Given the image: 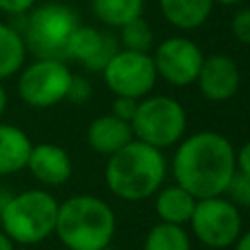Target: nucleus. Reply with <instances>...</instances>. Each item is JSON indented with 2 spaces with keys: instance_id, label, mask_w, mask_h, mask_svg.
<instances>
[{
  "instance_id": "nucleus-8",
  "label": "nucleus",
  "mask_w": 250,
  "mask_h": 250,
  "mask_svg": "<svg viewBox=\"0 0 250 250\" xmlns=\"http://www.w3.org/2000/svg\"><path fill=\"white\" fill-rule=\"evenodd\" d=\"M72 76L64 61L35 59L20 70L18 94L31 107H51L66 100Z\"/></svg>"
},
{
  "instance_id": "nucleus-15",
  "label": "nucleus",
  "mask_w": 250,
  "mask_h": 250,
  "mask_svg": "<svg viewBox=\"0 0 250 250\" xmlns=\"http://www.w3.org/2000/svg\"><path fill=\"white\" fill-rule=\"evenodd\" d=\"M154 195H156L154 197V211L162 223L180 225V227L189 223L197 199L188 189H184L178 184H172V186L160 188Z\"/></svg>"
},
{
  "instance_id": "nucleus-24",
  "label": "nucleus",
  "mask_w": 250,
  "mask_h": 250,
  "mask_svg": "<svg viewBox=\"0 0 250 250\" xmlns=\"http://www.w3.org/2000/svg\"><path fill=\"white\" fill-rule=\"evenodd\" d=\"M137 105H139V100L135 98H127V96H115L113 100V105H111V113L127 123H131V119L135 117V111H137Z\"/></svg>"
},
{
  "instance_id": "nucleus-29",
  "label": "nucleus",
  "mask_w": 250,
  "mask_h": 250,
  "mask_svg": "<svg viewBox=\"0 0 250 250\" xmlns=\"http://www.w3.org/2000/svg\"><path fill=\"white\" fill-rule=\"evenodd\" d=\"M0 250H14V240L6 232H0Z\"/></svg>"
},
{
  "instance_id": "nucleus-12",
  "label": "nucleus",
  "mask_w": 250,
  "mask_h": 250,
  "mask_svg": "<svg viewBox=\"0 0 250 250\" xmlns=\"http://www.w3.org/2000/svg\"><path fill=\"white\" fill-rule=\"evenodd\" d=\"M117 51L115 37L90 25H78L68 43V61H78L90 70H104Z\"/></svg>"
},
{
  "instance_id": "nucleus-14",
  "label": "nucleus",
  "mask_w": 250,
  "mask_h": 250,
  "mask_svg": "<svg viewBox=\"0 0 250 250\" xmlns=\"http://www.w3.org/2000/svg\"><path fill=\"white\" fill-rule=\"evenodd\" d=\"M133 139L135 137H133L131 123L115 117L113 113L96 117L88 125V131H86V141H88L90 148L96 150L98 154H105V156H111L113 152L123 148Z\"/></svg>"
},
{
  "instance_id": "nucleus-5",
  "label": "nucleus",
  "mask_w": 250,
  "mask_h": 250,
  "mask_svg": "<svg viewBox=\"0 0 250 250\" xmlns=\"http://www.w3.org/2000/svg\"><path fill=\"white\" fill-rule=\"evenodd\" d=\"M29 12L23 31L25 49L37 59H57L66 62L70 37L80 25L76 12L61 2H47Z\"/></svg>"
},
{
  "instance_id": "nucleus-11",
  "label": "nucleus",
  "mask_w": 250,
  "mask_h": 250,
  "mask_svg": "<svg viewBox=\"0 0 250 250\" xmlns=\"http://www.w3.org/2000/svg\"><path fill=\"white\" fill-rule=\"evenodd\" d=\"M195 82L209 102H227L240 88V68L229 55H211L203 59Z\"/></svg>"
},
{
  "instance_id": "nucleus-19",
  "label": "nucleus",
  "mask_w": 250,
  "mask_h": 250,
  "mask_svg": "<svg viewBox=\"0 0 250 250\" xmlns=\"http://www.w3.org/2000/svg\"><path fill=\"white\" fill-rule=\"evenodd\" d=\"M92 10L102 23L119 29L143 16L145 0H92Z\"/></svg>"
},
{
  "instance_id": "nucleus-22",
  "label": "nucleus",
  "mask_w": 250,
  "mask_h": 250,
  "mask_svg": "<svg viewBox=\"0 0 250 250\" xmlns=\"http://www.w3.org/2000/svg\"><path fill=\"white\" fill-rule=\"evenodd\" d=\"M225 193H227V199L232 201L236 207H250V176L236 170Z\"/></svg>"
},
{
  "instance_id": "nucleus-31",
  "label": "nucleus",
  "mask_w": 250,
  "mask_h": 250,
  "mask_svg": "<svg viewBox=\"0 0 250 250\" xmlns=\"http://www.w3.org/2000/svg\"><path fill=\"white\" fill-rule=\"evenodd\" d=\"M242 0H213V4H221V6H234L240 4Z\"/></svg>"
},
{
  "instance_id": "nucleus-26",
  "label": "nucleus",
  "mask_w": 250,
  "mask_h": 250,
  "mask_svg": "<svg viewBox=\"0 0 250 250\" xmlns=\"http://www.w3.org/2000/svg\"><path fill=\"white\" fill-rule=\"evenodd\" d=\"M37 0H0V10L12 16H21L33 10Z\"/></svg>"
},
{
  "instance_id": "nucleus-4",
  "label": "nucleus",
  "mask_w": 250,
  "mask_h": 250,
  "mask_svg": "<svg viewBox=\"0 0 250 250\" xmlns=\"http://www.w3.org/2000/svg\"><path fill=\"white\" fill-rule=\"evenodd\" d=\"M59 201L45 189H25L10 195L0 211L2 232L14 242L37 244L55 232Z\"/></svg>"
},
{
  "instance_id": "nucleus-6",
  "label": "nucleus",
  "mask_w": 250,
  "mask_h": 250,
  "mask_svg": "<svg viewBox=\"0 0 250 250\" xmlns=\"http://www.w3.org/2000/svg\"><path fill=\"white\" fill-rule=\"evenodd\" d=\"M188 115L184 105L170 96H145L131 119L133 137L156 148H168L184 139Z\"/></svg>"
},
{
  "instance_id": "nucleus-21",
  "label": "nucleus",
  "mask_w": 250,
  "mask_h": 250,
  "mask_svg": "<svg viewBox=\"0 0 250 250\" xmlns=\"http://www.w3.org/2000/svg\"><path fill=\"white\" fill-rule=\"evenodd\" d=\"M119 41H121L123 49H127V51L148 53L154 43V35H152L150 25L141 16V18L119 27Z\"/></svg>"
},
{
  "instance_id": "nucleus-28",
  "label": "nucleus",
  "mask_w": 250,
  "mask_h": 250,
  "mask_svg": "<svg viewBox=\"0 0 250 250\" xmlns=\"http://www.w3.org/2000/svg\"><path fill=\"white\" fill-rule=\"evenodd\" d=\"M232 246H234V250H250V230L240 232V236L236 238V242Z\"/></svg>"
},
{
  "instance_id": "nucleus-16",
  "label": "nucleus",
  "mask_w": 250,
  "mask_h": 250,
  "mask_svg": "<svg viewBox=\"0 0 250 250\" xmlns=\"http://www.w3.org/2000/svg\"><path fill=\"white\" fill-rule=\"evenodd\" d=\"M31 141L27 133L10 123H0V176H10L25 168Z\"/></svg>"
},
{
  "instance_id": "nucleus-18",
  "label": "nucleus",
  "mask_w": 250,
  "mask_h": 250,
  "mask_svg": "<svg viewBox=\"0 0 250 250\" xmlns=\"http://www.w3.org/2000/svg\"><path fill=\"white\" fill-rule=\"evenodd\" d=\"M23 35L8 23H0V80L18 74L25 62Z\"/></svg>"
},
{
  "instance_id": "nucleus-25",
  "label": "nucleus",
  "mask_w": 250,
  "mask_h": 250,
  "mask_svg": "<svg viewBox=\"0 0 250 250\" xmlns=\"http://www.w3.org/2000/svg\"><path fill=\"white\" fill-rule=\"evenodd\" d=\"M92 94V86L86 78H80V76H72L70 80V88H68V94H66V100L74 102V104H82L90 98Z\"/></svg>"
},
{
  "instance_id": "nucleus-23",
  "label": "nucleus",
  "mask_w": 250,
  "mask_h": 250,
  "mask_svg": "<svg viewBox=\"0 0 250 250\" xmlns=\"http://www.w3.org/2000/svg\"><path fill=\"white\" fill-rule=\"evenodd\" d=\"M230 31L236 41L250 45V8H242L232 16Z\"/></svg>"
},
{
  "instance_id": "nucleus-30",
  "label": "nucleus",
  "mask_w": 250,
  "mask_h": 250,
  "mask_svg": "<svg viewBox=\"0 0 250 250\" xmlns=\"http://www.w3.org/2000/svg\"><path fill=\"white\" fill-rule=\"evenodd\" d=\"M6 105H8V94H6V88H4V84L0 80V117H2L4 109H6Z\"/></svg>"
},
{
  "instance_id": "nucleus-7",
  "label": "nucleus",
  "mask_w": 250,
  "mask_h": 250,
  "mask_svg": "<svg viewBox=\"0 0 250 250\" xmlns=\"http://www.w3.org/2000/svg\"><path fill=\"white\" fill-rule=\"evenodd\" d=\"M189 225L195 238L213 250L230 248L242 232L238 207L223 195L197 199Z\"/></svg>"
},
{
  "instance_id": "nucleus-2",
  "label": "nucleus",
  "mask_w": 250,
  "mask_h": 250,
  "mask_svg": "<svg viewBox=\"0 0 250 250\" xmlns=\"http://www.w3.org/2000/svg\"><path fill=\"white\" fill-rule=\"evenodd\" d=\"M166 178V158L160 148L133 139L113 152L105 164L109 191L125 201H141L154 195Z\"/></svg>"
},
{
  "instance_id": "nucleus-9",
  "label": "nucleus",
  "mask_w": 250,
  "mask_h": 250,
  "mask_svg": "<svg viewBox=\"0 0 250 250\" xmlns=\"http://www.w3.org/2000/svg\"><path fill=\"white\" fill-rule=\"evenodd\" d=\"M107 88L115 96L141 100L148 96L156 84L154 61L148 53L119 49L102 70Z\"/></svg>"
},
{
  "instance_id": "nucleus-3",
  "label": "nucleus",
  "mask_w": 250,
  "mask_h": 250,
  "mask_svg": "<svg viewBox=\"0 0 250 250\" xmlns=\"http://www.w3.org/2000/svg\"><path fill=\"white\" fill-rule=\"evenodd\" d=\"M115 229V213L102 197L80 193L59 203L55 234L70 250H105Z\"/></svg>"
},
{
  "instance_id": "nucleus-13",
  "label": "nucleus",
  "mask_w": 250,
  "mask_h": 250,
  "mask_svg": "<svg viewBox=\"0 0 250 250\" xmlns=\"http://www.w3.org/2000/svg\"><path fill=\"white\" fill-rule=\"evenodd\" d=\"M25 168L45 186H62L72 176V160L68 152L53 143L33 145Z\"/></svg>"
},
{
  "instance_id": "nucleus-32",
  "label": "nucleus",
  "mask_w": 250,
  "mask_h": 250,
  "mask_svg": "<svg viewBox=\"0 0 250 250\" xmlns=\"http://www.w3.org/2000/svg\"><path fill=\"white\" fill-rule=\"evenodd\" d=\"M66 250H70V248H66Z\"/></svg>"
},
{
  "instance_id": "nucleus-17",
  "label": "nucleus",
  "mask_w": 250,
  "mask_h": 250,
  "mask_svg": "<svg viewBox=\"0 0 250 250\" xmlns=\"http://www.w3.org/2000/svg\"><path fill=\"white\" fill-rule=\"evenodd\" d=\"M158 4L164 20L178 29L203 25L213 10V0H158Z\"/></svg>"
},
{
  "instance_id": "nucleus-20",
  "label": "nucleus",
  "mask_w": 250,
  "mask_h": 250,
  "mask_svg": "<svg viewBox=\"0 0 250 250\" xmlns=\"http://www.w3.org/2000/svg\"><path fill=\"white\" fill-rule=\"evenodd\" d=\"M143 250H191V238L184 227L160 221L146 232Z\"/></svg>"
},
{
  "instance_id": "nucleus-1",
  "label": "nucleus",
  "mask_w": 250,
  "mask_h": 250,
  "mask_svg": "<svg viewBox=\"0 0 250 250\" xmlns=\"http://www.w3.org/2000/svg\"><path fill=\"white\" fill-rule=\"evenodd\" d=\"M172 172L176 184L195 199L225 195L236 172V150L225 135L199 131L180 141L172 160Z\"/></svg>"
},
{
  "instance_id": "nucleus-27",
  "label": "nucleus",
  "mask_w": 250,
  "mask_h": 250,
  "mask_svg": "<svg viewBox=\"0 0 250 250\" xmlns=\"http://www.w3.org/2000/svg\"><path fill=\"white\" fill-rule=\"evenodd\" d=\"M236 170L250 176V141L236 150Z\"/></svg>"
},
{
  "instance_id": "nucleus-10",
  "label": "nucleus",
  "mask_w": 250,
  "mask_h": 250,
  "mask_svg": "<svg viewBox=\"0 0 250 250\" xmlns=\"http://www.w3.org/2000/svg\"><path fill=\"white\" fill-rule=\"evenodd\" d=\"M203 53L188 37L176 35L158 43L152 61L156 74L172 86H189L197 80L199 68L203 64Z\"/></svg>"
}]
</instances>
